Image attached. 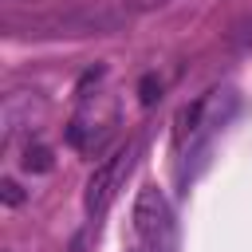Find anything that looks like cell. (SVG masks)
<instances>
[{
  "label": "cell",
  "mask_w": 252,
  "mask_h": 252,
  "mask_svg": "<svg viewBox=\"0 0 252 252\" xmlns=\"http://www.w3.org/2000/svg\"><path fill=\"white\" fill-rule=\"evenodd\" d=\"M134 228L150 252H173V213L161 189L146 185L134 201Z\"/></svg>",
  "instance_id": "obj_1"
},
{
  "label": "cell",
  "mask_w": 252,
  "mask_h": 252,
  "mask_svg": "<svg viewBox=\"0 0 252 252\" xmlns=\"http://www.w3.org/2000/svg\"><path fill=\"white\" fill-rule=\"evenodd\" d=\"M134 154H138V142H130V146L114 150L102 165H94V173H91V181H87V193H83V205H87V213H91V217H98V213L110 205V197L118 193L122 177H126V173H130V165H134Z\"/></svg>",
  "instance_id": "obj_2"
},
{
  "label": "cell",
  "mask_w": 252,
  "mask_h": 252,
  "mask_svg": "<svg viewBox=\"0 0 252 252\" xmlns=\"http://www.w3.org/2000/svg\"><path fill=\"white\" fill-rule=\"evenodd\" d=\"M43 114H47V102H43V94H39V91H12V94L4 98V106H0L4 142H12L16 134H24V130L39 126V122H43Z\"/></svg>",
  "instance_id": "obj_3"
},
{
  "label": "cell",
  "mask_w": 252,
  "mask_h": 252,
  "mask_svg": "<svg viewBox=\"0 0 252 252\" xmlns=\"http://www.w3.org/2000/svg\"><path fill=\"white\" fill-rule=\"evenodd\" d=\"M24 169H32V173H47V169H51V150L39 146V142L28 146V150H24Z\"/></svg>",
  "instance_id": "obj_4"
},
{
  "label": "cell",
  "mask_w": 252,
  "mask_h": 252,
  "mask_svg": "<svg viewBox=\"0 0 252 252\" xmlns=\"http://www.w3.org/2000/svg\"><path fill=\"white\" fill-rule=\"evenodd\" d=\"M154 91H161V83H158V79H154V75H146V79H142V102H146V106H150V102H154V98H158V94H154Z\"/></svg>",
  "instance_id": "obj_5"
},
{
  "label": "cell",
  "mask_w": 252,
  "mask_h": 252,
  "mask_svg": "<svg viewBox=\"0 0 252 252\" xmlns=\"http://www.w3.org/2000/svg\"><path fill=\"white\" fill-rule=\"evenodd\" d=\"M0 189H4V201H8V205H20V201H24V193H20L16 181H0Z\"/></svg>",
  "instance_id": "obj_6"
},
{
  "label": "cell",
  "mask_w": 252,
  "mask_h": 252,
  "mask_svg": "<svg viewBox=\"0 0 252 252\" xmlns=\"http://www.w3.org/2000/svg\"><path fill=\"white\" fill-rule=\"evenodd\" d=\"M138 4H161V0H138Z\"/></svg>",
  "instance_id": "obj_7"
}]
</instances>
